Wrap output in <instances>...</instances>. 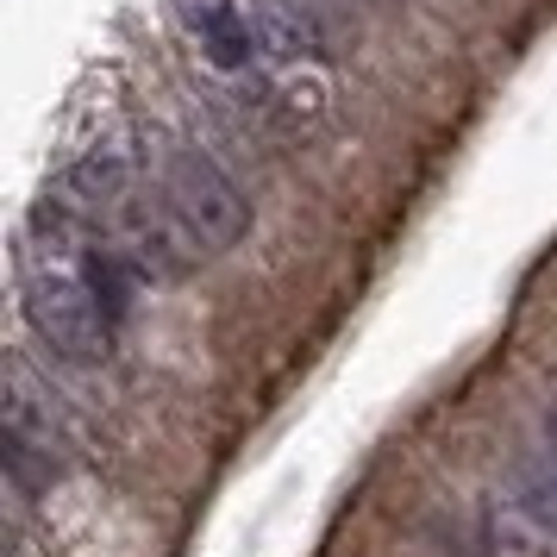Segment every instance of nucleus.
<instances>
[{"mask_svg":"<svg viewBox=\"0 0 557 557\" xmlns=\"http://www.w3.org/2000/svg\"><path fill=\"white\" fill-rule=\"evenodd\" d=\"M95 238L76 232H38L32 226V251H26V326L38 332V345L70 363H95L113 351V320L101 313L95 288L82 276V257Z\"/></svg>","mask_w":557,"mask_h":557,"instance_id":"nucleus-1","label":"nucleus"},{"mask_svg":"<svg viewBox=\"0 0 557 557\" xmlns=\"http://www.w3.org/2000/svg\"><path fill=\"white\" fill-rule=\"evenodd\" d=\"M157 213H163V232H170V245H176L182 270L201 263V257L232 251V245L251 232V201H245V188H238L201 145L163 151V170H157Z\"/></svg>","mask_w":557,"mask_h":557,"instance_id":"nucleus-2","label":"nucleus"},{"mask_svg":"<svg viewBox=\"0 0 557 557\" xmlns=\"http://www.w3.org/2000/svg\"><path fill=\"white\" fill-rule=\"evenodd\" d=\"M63 451H70V432H63L57 401L26 376V363H13V382H7V482H13V495L32 502L57 476Z\"/></svg>","mask_w":557,"mask_h":557,"instance_id":"nucleus-3","label":"nucleus"},{"mask_svg":"<svg viewBox=\"0 0 557 557\" xmlns=\"http://www.w3.org/2000/svg\"><path fill=\"white\" fill-rule=\"evenodd\" d=\"M182 26H188V38L201 45V57L213 70H226V76L251 70L257 32H251V20L238 13V0H182Z\"/></svg>","mask_w":557,"mask_h":557,"instance_id":"nucleus-4","label":"nucleus"},{"mask_svg":"<svg viewBox=\"0 0 557 557\" xmlns=\"http://www.w3.org/2000/svg\"><path fill=\"white\" fill-rule=\"evenodd\" d=\"M251 32H257V51L282 57L288 70L320 57V45H326V26H320V13L307 0H251Z\"/></svg>","mask_w":557,"mask_h":557,"instance_id":"nucleus-5","label":"nucleus"},{"mask_svg":"<svg viewBox=\"0 0 557 557\" xmlns=\"http://www.w3.org/2000/svg\"><path fill=\"white\" fill-rule=\"evenodd\" d=\"M513 502L557 539V457L545 445H527L520 451V463H513Z\"/></svg>","mask_w":557,"mask_h":557,"instance_id":"nucleus-6","label":"nucleus"},{"mask_svg":"<svg viewBox=\"0 0 557 557\" xmlns=\"http://www.w3.org/2000/svg\"><path fill=\"white\" fill-rule=\"evenodd\" d=\"M263 107L276 113L282 126H313V120L326 113V82L313 76V70H282V76L270 82Z\"/></svg>","mask_w":557,"mask_h":557,"instance_id":"nucleus-7","label":"nucleus"},{"mask_svg":"<svg viewBox=\"0 0 557 557\" xmlns=\"http://www.w3.org/2000/svg\"><path fill=\"white\" fill-rule=\"evenodd\" d=\"M488 532H495V557H552V532L539 527L520 502H495Z\"/></svg>","mask_w":557,"mask_h":557,"instance_id":"nucleus-8","label":"nucleus"},{"mask_svg":"<svg viewBox=\"0 0 557 557\" xmlns=\"http://www.w3.org/2000/svg\"><path fill=\"white\" fill-rule=\"evenodd\" d=\"M539 445H545V451L557 457V407H552V413H545V432H539Z\"/></svg>","mask_w":557,"mask_h":557,"instance_id":"nucleus-9","label":"nucleus"},{"mask_svg":"<svg viewBox=\"0 0 557 557\" xmlns=\"http://www.w3.org/2000/svg\"><path fill=\"white\" fill-rule=\"evenodd\" d=\"M7 557H26V545H20V539H13V545H7Z\"/></svg>","mask_w":557,"mask_h":557,"instance_id":"nucleus-10","label":"nucleus"}]
</instances>
